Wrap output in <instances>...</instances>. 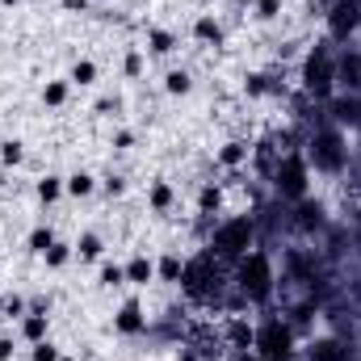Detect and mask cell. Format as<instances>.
<instances>
[{"label":"cell","instance_id":"cell-1","mask_svg":"<svg viewBox=\"0 0 361 361\" xmlns=\"http://www.w3.org/2000/svg\"><path fill=\"white\" fill-rule=\"evenodd\" d=\"M231 281H235V290H240V298H244V302L265 307V302L273 298V290H277L273 257H269V252H261V248H252L248 257H240V261H235Z\"/></svg>","mask_w":361,"mask_h":361},{"label":"cell","instance_id":"cell-2","mask_svg":"<svg viewBox=\"0 0 361 361\" xmlns=\"http://www.w3.org/2000/svg\"><path fill=\"white\" fill-rule=\"evenodd\" d=\"M252 248H257V223H252V214H227V219H219L214 231H210V244H206V252L219 257V261H227V265H235Z\"/></svg>","mask_w":361,"mask_h":361},{"label":"cell","instance_id":"cell-3","mask_svg":"<svg viewBox=\"0 0 361 361\" xmlns=\"http://www.w3.org/2000/svg\"><path fill=\"white\" fill-rule=\"evenodd\" d=\"M307 164H311V173H324V177H341L345 169H349V139H345V130L336 126V122H328V126H319V130H311V139H307Z\"/></svg>","mask_w":361,"mask_h":361},{"label":"cell","instance_id":"cell-4","mask_svg":"<svg viewBox=\"0 0 361 361\" xmlns=\"http://www.w3.org/2000/svg\"><path fill=\"white\" fill-rule=\"evenodd\" d=\"M298 80H302V92L315 97V101H332L336 97V51H332V42H315L302 55Z\"/></svg>","mask_w":361,"mask_h":361},{"label":"cell","instance_id":"cell-5","mask_svg":"<svg viewBox=\"0 0 361 361\" xmlns=\"http://www.w3.org/2000/svg\"><path fill=\"white\" fill-rule=\"evenodd\" d=\"M180 294L189 298V302H210L219 290H223V269H219V257H210V252H197V257H189L185 261V269H180Z\"/></svg>","mask_w":361,"mask_h":361},{"label":"cell","instance_id":"cell-6","mask_svg":"<svg viewBox=\"0 0 361 361\" xmlns=\"http://www.w3.org/2000/svg\"><path fill=\"white\" fill-rule=\"evenodd\" d=\"M269 180H273V193L286 197V202L311 197V164H307V156L294 152V147H290L286 156H277V164L269 169Z\"/></svg>","mask_w":361,"mask_h":361},{"label":"cell","instance_id":"cell-7","mask_svg":"<svg viewBox=\"0 0 361 361\" xmlns=\"http://www.w3.org/2000/svg\"><path fill=\"white\" fill-rule=\"evenodd\" d=\"M294 349H298V341H294V324H290V319L269 315V319L257 324V336H252V353H257V357L290 361L294 357Z\"/></svg>","mask_w":361,"mask_h":361},{"label":"cell","instance_id":"cell-8","mask_svg":"<svg viewBox=\"0 0 361 361\" xmlns=\"http://www.w3.org/2000/svg\"><path fill=\"white\" fill-rule=\"evenodd\" d=\"M324 21H328V42L336 47H345V42H353V34L361 30V0H328V13H324Z\"/></svg>","mask_w":361,"mask_h":361},{"label":"cell","instance_id":"cell-9","mask_svg":"<svg viewBox=\"0 0 361 361\" xmlns=\"http://www.w3.org/2000/svg\"><path fill=\"white\" fill-rule=\"evenodd\" d=\"M114 332H118V336H139V332H147V315H143V302H139V298H126V302L118 307Z\"/></svg>","mask_w":361,"mask_h":361},{"label":"cell","instance_id":"cell-10","mask_svg":"<svg viewBox=\"0 0 361 361\" xmlns=\"http://www.w3.org/2000/svg\"><path fill=\"white\" fill-rule=\"evenodd\" d=\"M336 85L361 89V51L353 47V42H345V51L336 55Z\"/></svg>","mask_w":361,"mask_h":361},{"label":"cell","instance_id":"cell-11","mask_svg":"<svg viewBox=\"0 0 361 361\" xmlns=\"http://www.w3.org/2000/svg\"><path fill=\"white\" fill-rule=\"evenodd\" d=\"M307 361H349V349H345L336 336H311Z\"/></svg>","mask_w":361,"mask_h":361},{"label":"cell","instance_id":"cell-12","mask_svg":"<svg viewBox=\"0 0 361 361\" xmlns=\"http://www.w3.org/2000/svg\"><path fill=\"white\" fill-rule=\"evenodd\" d=\"M47 332H51V315H47V307L38 302L34 311L21 315V336H25L30 345H38V341H47Z\"/></svg>","mask_w":361,"mask_h":361},{"label":"cell","instance_id":"cell-13","mask_svg":"<svg viewBox=\"0 0 361 361\" xmlns=\"http://www.w3.org/2000/svg\"><path fill=\"white\" fill-rule=\"evenodd\" d=\"M156 281V261L152 257H143V252H135L130 261H126V286H152Z\"/></svg>","mask_w":361,"mask_h":361},{"label":"cell","instance_id":"cell-14","mask_svg":"<svg viewBox=\"0 0 361 361\" xmlns=\"http://www.w3.org/2000/svg\"><path fill=\"white\" fill-rule=\"evenodd\" d=\"M173 202H177V189H173L164 177H156L152 185H147V206H152L156 214H169V210H173Z\"/></svg>","mask_w":361,"mask_h":361},{"label":"cell","instance_id":"cell-15","mask_svg":"<svg viewBox=\"0 0 361 361\" xmlns=\"http://www.w3.org/2000/svg\"><path fill=\"white\" fill-rule=\"evenodd\" d=\"M193 38H197L202 47H223V25H219V17H214V13H202V17L193 21Z\"/></svg>","mask_w":361,"mask_h":361},{"label":"cell","instance_id":"cell-16","mask_svg":"<svg viewBox=\"0 0 361 361\" xmlns=\"http://www.w3.org/2000/svg\"><path fill=\"white\" fill-rule=\"evenodd\" d=\"M63 189H68V197H92L97 193V177L89 169H76V173L63 177Z\"/></svg>","mask_w":361,"mask_h":361},{"label":"cell","instance_id":"cell-17","mask_svg":"<svg viewBox=\"0 0 361 361\" xmlns=\"http://www.w3.org/2000/svg\"><path fill=\"white\" fill-rule=\"evenodd\" d=\"M143 51H152V55H173L177 51V34L173 30H164V25H152L147 30V47Z\"/></svg>","mask_w":361,"mask_h":361},{"label":"cell","instance_id":"cell-18","mask_svg":"<svg viewBox=\"0 0 361 361\" xmlns=\"http://www.w3.org/2000/svg\"><path fill=\"white\" fill-rule=\"evenodd\" d=\"M248 156H252V147H248V143H240V139H231V143H223V147H219V156H214V160H219L223 169H240V164H248Z\"/></svg>","mask_w":361,"mask_h":361},{"label":"cell","instance_id":"cell-19","mask_svg":"<svg viewBox=\"0 0 361 361\" xmlns=\"http://www.w3.org/2000/svg\"><path fill=\"white\" fill-rule=\"evenodd\" d=\"M72 252H76L80 261H105V240H101L97 231H85V235L72 244Z\"/></svg>","mask_w":361,"mask_h":361},{"label":"cell","instance_id":"cell-20","mask_svg":"<svg viewBox=\"0 0 361 361\" xmlns=\"http://www.w3.org/2000/svg\"><path fill=\"white\" fill-rule=\"evenodd\" d=\"M219 210H223V185L206 180L197 189V214H219Z\"/></svg>","mask_w":361,"mask_h":361},{"label":"cell","instance_id":"cell-21","mask_svg":"<svg viewBox=\"0 0 361 361\" xmlns=\"http://www.w3.org/2000/svg\"><path fill=\"white\" fill-rule=\"evenodd\" d=\"M252 336H257V328H252L248 319H231V324H227V341H231V349L248 353V349H252Z\"/></svg>","mask_w":361,"mask_h":361},{"label":"cell","instance_id":"cell-22","mask_svg":"<svg viewBox=\"0 0 361 361\" xmlns=\"http://www.w3.org/2000/svg\"><path fill=\"white\" fill-rule=\"evenodd\" d=\"M34 193H38V202L42 206H51V202H59L68 189H63V177H55V173H47V177H38V185H34Z\"/></svg>","mask_w":361,"mask_h":361},{"label":"cell","instance_id":"cell-23","mask_svg":"<svg viewBox=\"0 0 361 361\" xmlns=\"http://www.w3.org/2000/svg\"><path fill=\"white\" fill-rule=\"evenodd\" d=\"M294 206H298L294 214H298V227H302V231H311V227H319V223H324V206H319V202L302 197V202H294Z\"/></svg>","mask_w":361,"mask_h":361},{"label":"cell","instance_id":"cell-24","mask_svg":"<svg viewBox=\"0 0 361 361\" xmlns=\"http://www.w3.org/2000/svg\"><path fill=\"white\" fill-rule=\"evenodd\" d=\"M55 240H59V235H55V227H47V223H38V227H34V231L25 235V248H30L34 257H42V252H47V248H51Z\"/></svg>","mask_w":361,"mask_h":361},{"label":"cell","instance_id":"cell-25","mask_svg":"<svg viewBox=\"0 0 361 361\" xmlns=\"http://www.w3.org/2000/svg\"><path fill=\"white\" fill-rule=\"evenodd\" d=\"M244 92H248L252 101H261V97H273L277 85H273V76H265V72H248V76H244Z\"/></svg>","mask_w":361,"mask_h":361},{"label":"cell","instance_id":"cell-26","mask_svg":"<svg viewBox=\"0 0 361 361\" xmlns=\"http://www.w3.org/2000/svg\"><path fill=\"white\" fill-rule=\"evenodd\" d=\"M68 97H72V80H47L42 85V105H51V109L68 105Z\"/></svg>","mask_w":361,"mask_h":361},{"label":"cell","instance_id":"cell-27","mask_svg":"<svg viewBox=\"0 0 361 361\" xmlns=\"http://www.w3.org/2000/svg\"><path fill=\"white\" fill-rule=\"evenodd\" d=\"M180 269H185V261H180L177 252H164L160 261H156V281H180Z\"/></svg>","mask_w":361,"mask_h":361},{"label":"cell","instance_id":"cell-28","mask_svg":"<svg viewBox=\"0 0 361 361\" xmlns=\"http://www.w3.org/2000/svg\"><path fill=\"white\" fill-rule=\"evenodd\" d=\"M97 76H101V72H97V63H92V59H76V63H72V72H68V80H72V85H80V89H92V85H97Z\"/></svg>","mask_w":361,"mask_h":361},{"label":"cell","instance_id":"cell-29","mask_svg":"<svg viewBox=\"0 0 361 361\" xmlns=\"http://www.w3.org/2000/svg\"><path fill=\"white\" fill-rule=\"evenodd\" d=\"M72 257H76V252H72V244H63V240H55V244H51V248L42 252V265H47V269H63V265H68Z\"/></svg>","mask_w":361,"mask_h":361},{"label":"cell","instance_id":"cell-30","mask_svg":"<svg viewBox=\"0 0 361 361\" xmlns=\"http://www.w3.org/2000/svg\"><path fill=\"white\" fill-rule=\"evenodd\" d=\"M189 89H193V76H189L185 68H173V72L164 76V92H169V97H185Z\"/></svg>","mask_w":361,"mask_h":361},{"label":"cell","instance_id":"cell-31","mask_svg":"<svg viewBox=\"0 0 361 361\" xmlns=\"http://www.w3.org/2000/svg\"><path fill=\"white\" fill-rule=\"evenodd\" d=\"M21 160H25V143H21V139H4V143H0V164H4V169H17Z\"/></svg>","mask_w":361,"mask_h":361},{"label":"cell","instance_id":"cell-32","mask_svg":"<svg viewBox=\"0 0 361 361\" xmlns=\"http://www.w3.org/2000/svg\"><path fill=\"white\" fill-rule=\"evenodd\" d=\"M143 63H147V51H143V47H130L126 59H122V72H126L130 80H139V76H143Z\"/></svg>","mask_w":361,"mask_h":361},{"label":"cell","instance_id":"cell-33","mask_svg":"<svg viewBox=\"0 0 361 361\" xmlns=\"http://www.w3.org/2000/svg\"><path fill=\"white\" fill-rule=\"evenodd\" d=\"M101 286H105V290L126 286V265H118V261H101Z\"/></svg>","mask_w":361,"mask_h":361},{"label":"cell","instance_id":"cell-34","mask_svg":"<svg viewBox=\"0 0 361 361\" xmlns=\"http://www.w3.org/2000/svg\"><path fill=\"white\" fill-rule=\"evenodd\" d=\"M63 357V349L47 336V341H38V345H30V361H59Z\"/></svg>","mask_w":361,"mask_h":361},{"label":"cell","instance_id":"cell-35","mask_svg":"<svg viewBox=\"0 0 361 361\" xmlns=\"http://www.w3.org/2000/svg\"><path fill=\"white\" fill-rule=\"evenodd\" d=\"M0 315L4 319H21L25 315V298L21 294H0Z\"/></svg>","mask_w":361,"mask_h":361},{"label":"cell","instance_id":"cell-36","mask_svg":"<svg viewBox=\"0 0 361 361\" xmlns=\"http://www.w3.org/2000/svg\"><path fill=\"white\" fill-rule=\"evenodd\" d=\"M257 17H261V21L281 17V0H257Z\"/></svg>","mask_w":361,"mask_h":361},{"label":"cell","instance_id":"cell-37","mask_svg":"<svg viewBox=\"0 0 361 361\" xmlns=\"http://www.w3.org/2000/svg\"><path fill=\"white\" fill-rule=\"evenodd\" d=\"M114 147H118V152H130V147H135V135H130V130H114Z\"/></svg>","mask_w":361,"mask_h":361},{"label":"cell","instance_id":"cell-38","mask_svg":"<svg viewBox=\"0 0 361 361\" xmlns=\"http://www.w3.org/2000/svg\"><path fill=\"white\" fill-rule=\"evenodd\" d=\"M101 189H105V193H114V197H118V193H122V189H126V185H122V177H105V180H101Z\"/></svg>","mask_w":361,"mask_h":361},{"label":"cell","instance_id":"cell-39","mask_svg":"<svg viewBox=\"0 0 361 361\" xmlns=\"http://www.w3.org/2000/svg\"><path fill=\"white\" fill-rule=\"evenodd\" d=\"M0 361H13V336H0Z\"/></svg>","mask_w":361,"mask_h":361},{"label":"cell","instance_id":"cell-40","mask_svg":"<svg viewBox=\"0 0 361 361\" xmlns=\"http://www.w3.org/2000/svg\"><path fill=\"white\" fill-rule=\"evenodd\" d=\"M63 4H68V8H80V13L89 8V0H63Z\"/></svg>","mask_w":361,"mask_h":361},{"label":"cell","instance_id":"cell-41","mask_svg":"<svg viewBox=\"0 0 361 361\" xmlns=\"http://www.w3.org/2000/svg\"><path fill=\"white\" fill-rule=\"evenodd\" d=\"M235 361H265V357H257V353L248 349V353H240V357H235Z\"/></svg>","mask_w":361,"mask_h":361},{"label":"cell","instance_id":"cell-42","mask_svg":"<svg viewBox=\"0 0 361 361\" xmlns=\"http://www.w3.org/2000/svg\"><path fill=\"white\" fill-rule=\"evenodd\" d=\"M0 4H4V8H13V4H17V0H0Z\"/></svg>","mask_w":361,"mask_h":361},{"label":"cell","instance_id":"cell-43","mask_svg":"<svg viewBox=\"0 0 361 361\" xmlns=\"http://www.w3.org/2000/svg\"><path fill=\"white\" fill-rule=\"evenodd\" d=\"M197 4H219V0H197Z\"/></svg>","mask_w":361,"mask_h":361},{"label":"cell","instance_id":"cell-44","mask_svg":"<svg viewBox=\"0 0 361 361\" xmlns=\"http://www.w3.org/2000/svg\"><path fill=\"white\" fill-rule=\"evenodd\" d=\"M59 361H72V357H68V353H63V357H59Z\"/></svg>","mask_w":361,"mask_h":361}]
</instances>
